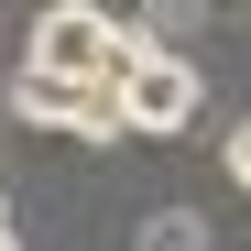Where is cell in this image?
<instances>
[{
  "instance_id": "1",
  "label": "cell",
  "mask_w": 251,
  "mask_h": 251,
  "mask_svg": "<svg viewBox=\"0 0 251 251\" xmlns=\"http://www.w3.org/2000/svg\"><path fill=\"white\" fill-rule=\"evenodd\" d=\"M131 55H142V22H109V11H88V0L33 11V44H22V66L33 76H66V88H120Z\"/></svg>"
},
{
  "instance_id": "2",
  "label": "cell",
  "mask_w": 251,
  "mask_h": 251,
  "mask_svg": "<svg viewBox=\"0 0 251 251\" xmlns=\"http://www.w3.org/2000/svg\"><path fill=\"white\" fill-rule=\"evenodd\" d=\"M109 99H120V131H153V142H175L186 120L207 109V88H197V66H186L175 44H153V33H142V55L120 66V88H109Z\"/></svg>"
},
{
  "instance_id": "3",
  "label": "cell",
  "mask_w": 251,
  "mask_h": 251,
  "mask_svg": "<svg viewBox=\"0 0 251 251\" xmlns=\"http://www.w3.org/2000/svg\"><path fill=\"white\" fill-rule=\"evenodd\" d=\"M11 120H33V131H76V142H131L109 88H66V76H33V66H11Z\"/></svg>"
},
{
  "instance_id": "4",
  "label": "cell",
  "mask_w": 251,
  "mask_h": 251,
  "mask_svg": "<svg viewBox=\"0 0 251 251\" xmlns=\"http://www.w3.org/2000/svg\"><path fill=\"white\" fill-rule=\"evenodd\" d=\"M142 251H207V219H186V207H164V219H142Z\"/></svg>"
},
{
  "instance_id": "5",
  "label": "cell",
  "mask_w": 251,
  "mask_h": 251,
  "mask_svg": "<svg viewBox=\"0 0 251 251\" xmlns=\"http://www.w3.org/2000/svg\"><path fill=\"white\" fill-rule=\"evenodd\" d=\"M219 164H229V186H251V120H229V142H219Z\"/></svg>"
},
{
  "instance_id": "6",
  "label": "cell",
  "mask_w": 251,
  "mask_h": 251,
  "mask_svg": "<svg viewBox=\"0 0 251 251\" xmlns=\"http://www.w3.org/2000/svg\"><path fill=\"white\" fill-rule=\"evenodd\" d=\"M0 251H22V240H11V229H0Z\"/></svg>"
},
{
  "instance_id": "7",
  "label": "cell",
  "mask_w": 251,
  "mask_h": 251,
  "mask_svg": "<svg viewBox=\"0 0 251 251\" xmlns=\"http://www.w3.org/2000/svg\"><path fill=\"white\" fill-rule=\"evenodd\" d=\"M0 229H11V219H0Z\"/></svg>"
}]
</instances>
